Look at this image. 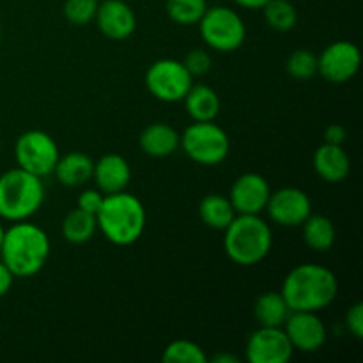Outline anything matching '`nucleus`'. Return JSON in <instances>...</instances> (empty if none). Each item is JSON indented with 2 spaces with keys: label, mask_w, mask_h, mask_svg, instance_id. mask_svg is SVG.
<instances>
[{
  "label": "nucleus",
  "mask_w": 363,
  "mask_h": 363,
  "mask_svg": "<svg viewBox=\"0 0 363 363\" xmlns=\"http://www.w3.org/2000/svg\"><path fill=\"white\" fill-rule=\"evenodd\" d=\"M103 199H105V194H101L98 188L84 190L80 195H78L77 208L84 209V211L91 213V215H96V213L99 211V208H101Z\"/></svg>",
  "instance_id": "nucleus-31"
},
{
  "label": "nucleus",
  "mask_w": 363,
  "mask_h": 363,
  "mask_svg": "<svg viewBox=\"0 0 363 363\" xmlns=\"http://www.w3.org/2000/svg\"><path fill=\"white\" fill-rule=\"evenodd\" d=\"M362 66V53L354 43L335 41L318 55V73L330 84H346Z\"/></svg>",
  "instance_id": "nucleus-10"
},
{
  "label": "nucleus",
  "mask_w": 363,
  "mask_h": 363,
  "mask_svg": "<svg viewBox=\"0 0 363 363\" xmlns=\"http://www.w3.org/2000/svg\"><path fill=\"white\" fill-rule=\"evenodd\" d=\"M181 135L170 124L152 123L140 133V147L151 158H167L179 149Z\"/></svg>",
  "instance_id": "nucleus-18"
},
{
  "label": "nucleus",
  "mask_w": 363,
  "mask_h": 363,
  "mask_svg": "<svg viewBox=\"0 0 363 363\" xmlns=\"http://www.w3.org/2000/svg\"><path fill=\"white\" fill-rule=\"evenodd\" d=\"M98 229L110 243L130 247L137 243L145 229V208L135 195L126 190L105 195L99 211L96 213Z\"/></svg>",
  "instance_id": "nucleus-3"
},
{
  "label": "nucleus",
  "mask_w": 363,
  "mask_h": 363,
  "mask_svg": "<svg viewBox=\"0 0 363 363\" xmlns=\"http://www.w3.org/2000/svg\"><path fill=\"white\" fill-rule=\"evenodd\" d=\"M96 230H98L96 215H91L80 208H74L62 220L64 240L73 245H84L91 241Z\"/></svg>",
  "instance_id": "nucleus-24"
},
{
  "label": "nucleus",
  "mask_w": 363,
  "mask_h": 363,
  "mask_svg": "<svg viewBox=\"0 0 363 363\" xmlns=\"http://www.w3.org/2000/svg\"><path fill=\"white\" fill-rule=\"evenodd\" d=\"M286 71L294 80H311L318 74V55L311 50L300 48L287 57Z\"/></svg>",
  "instance_id": "nucleus-28"
},
{
  "label": "nucleus",
  "mask_w": 363,
  "mask_h": 363,
  "mask_svg": "<svg viewBox=\"0 0 363 363\" xmlns=\"http://www.w3.org/2000/svg\"><path fill=\"white\" fill-rule=\"evenodd\" d=\"M94 20L101 34L112 41H124L137 30L135 11L124 0H101Z\"/></svg>",
  "instance_id": "nucleus-15"
},
{
  "label": "nucleus",
  "mask_w": 363,
  "mask_h": 363,
  "mask_svg": "<svg viewBox=\"0 0 363 363\" xmlns=\"http://www.w3.org/2000/svg\"><path fill=\"white\" fill-rule=\"evenodd\" d=\"M50 257V238L35 223L21 220L13 222L4 233L0 261L14 279H28L45 268Z\"/></svg>",
  "instance_id": "nucleus-2"
},
{
  "label": "nucleus",
  "mask_w": 363,
  "mask_h": 363,
  "mask_svg": "<svg viewBox=\"0 0 363 363\" xmlns=\"http://www.w3.org/2000/svg\"><path fill=\"white\" fill-rule=\"evenodd\" d=\"M301 227H303V241L311 250L328 252L335 243L337 230L328 216L311 215Z\"/></svg>",
  "instance_id": "nucleus-23"
},
{
  "label": "nucleus",
  "mask_w": 363,
  "mask_h": 363,
  "mask_svg": "<svg viewBox=\"0 0 363 363\" xmlns=\"http://www.w3.org/2000/svg\"><path fill=\"white\" fill-rule=\"evenodd\" d=\"M293 344L282 326H259L247 342V360L250 363H287L293 358Z\"/></svg>",
  "instance_id": "nucleus-11"
},
{
  "label": "nucleus",
  "mask_w": 363,
  "mask_h": 363,
  "mask_svg": "<svg viewBox=\"0 0 363 363\" xmlns=\"http://www.w3.org/2000/svg\"><path fill=\"white\" fill-rule=\"evenodd\" d=\"M45 202L43 177L27 170L11 169L0 176V218L7 222L28 220Z\"/></svg>",
  "instance_id": "nucleus-5"
},
{
  "label": "nucleus",
  "mask_w": 363,
  "mask_h": 363,
  "mask_svg": "<svg viewBox=\"0 0 363 363\" xmlns=\"http://www.w3.org/2000/svg\"><path fill=\"white\" fill-rule=\"evenodd\" d=\"M179 147L191 162L199 165L215 167L229 156L230 140L225 130H222L213 121H206V123L194 121L181 133Z\"/></svg>",
  "instance_id": "nucleus-6"
},
{
  "label": "nucleus",
  "mask_w": 363,
  "mask_h": 363,
  "mask_svg": "<svg viewBox=\"0 0 363 363\" xmlns=\"http://www.w3.org/2000/svg\"><path fill=\"white\" fill-rule=\"evenodd\" d=\"M194 85V77L181 60L160 59L145 73V87L156 99L165 103L183 101Z\"/></svg>",
  "instance_id": "nucleus-9"
},
{
  "label": "nucleus",
  "mask_w": 363,
  "mask_h": 363,
  "mask_svg": "<svg viewBox=\"0 0 363 363\" xmlns=\"http://www.w3.org/2000/svg\"><path fill=\"white\" fill-rule=\"evenodd\" d=\"M0 151H2V137H0Z\"/></svg>",
  "instance_id": "nucleus-38"
},
{
  "label": "nucleus",
  "mask_w": 363,
  "mask_h": 363,
  "mask_svg": "<svg viewBox=\"0 0 363 363\" xmlns=\"http://www.w3.org/2000/svg\"><path fill=\"white\" fill-rule=\"evenodd\" d=\"M183 101L188 116L194 121H199V123L215 121L218 117L220 108H222L218 92L206 84L191 85Z\"/></svg>",
  "instance_id": "nucleus-20"
},
{
  "label": "nucleus",
  "mask_w": 363,
  "mask_h": 363,
  "mask_svg": "<svg viewBox=\"0 0 363 363\" xmlns=\"http://www.w3.org/2000/svg\"><path fill=\"white\" fill-rule=\"evenodd\" d=\"M213 363H240V358L234 357V354H216L211 360Z\"/></svg>",
  "instance_id": "nucleus-36"
},
{
  "label": "nucleus",
  "mask_w": 363,
  "mask_h": 363,
  "mask_svg": "<svg viewBox=\"0 0 363 363\" xmlns=\"http://www.w3.org/2000/svg\"><path fill=\"white\" fill-rule=\"evenodd\" d=\"M0 45H2V30H0Z\"/></svg>",
  "instance_id": "nucleus-39"
},
{
  "label": "nucleus",
  "mask_w": 363,
  "mask_h": 363,
  "mask_svg": "<svg viewBox=\"0 0 363 363\" xmlns=\"http://www.w3.org/2000/svg\"><path fill=\"white\" fill-rule=\"evenodd\" d=\"M4 233H6V229L2 227V223H0V248H2V241H4Z\"/></svg>",
  "instance_id": "nucleus-37"
},
{
  "label": "nucleus",
  "mask_w": 363,
  "mask_h": 363,
  "mask_svg": "<svg viewBox=\"0 0 363 363\" xmlns=\"http://www.w3.org/2000/svg\"><path fill=\"white\" fill-rule=\"evenodd\" d=\"M282 328L294 350L301 353H315L326 342V326L318 312L291 311Z\"/></svg>",
  "instance_id": "nucleus-13"
},
{
  "label": "nucleus",
  "mask_w": 363,
  "mask_h": 363,
  "mask_svg": "<svg viewBox=\"0 0 363 363\" xmlns=\"http://www.w3.org/2000/svg\"><path fill=\"white\" fill-rule=\"evenodd\" d=\"M223 233L227 257L240 266L259 264L272 250V229L259 215H236Z\"/></svg>",
  "instance_id": "nucleus-4"
},
{
  "label": "nucleus",
  "mask_w": 363,
  "mask_h": 363,
  "mask_svg": "<svg viewBox=\"0 0 363 363\" xmlns=\"http://www.w3.org/2000/svg\"><path fill=\"white\" fill-rule=\"evenodd\" d=\"M60 152L55 140L46 131L28 130L18 137L14 144L16 165L38 177L53 174Z\"/></svg>",
  "instance_id": "nucleus-8"
},
{
  "label": "nucleus",
  "mask_w": 363,
  "mask_h": 363,
  "mask_svg": "<svg viewBox=\"0 0 363 363\" xmlns=\"http://www.w3.org/2000/svg\"><path fill=\"white\" fill-rule=\"evenodd\" d=\"M269 194H272V188L264 176L247 172L234 181L229 199L238 215H261L268 204Z\"/></svg>",
  "instance_id": "nucleus-14"
},
{
  "label": "nucleus",
  "mask_w": 363,
  "mask_h": 363,
  "mask_svg": "<svg viewBox=\"0 0 363 363\" xmlns=\"http://www.w3.org/2000/svg\"><path fill=\"white\" fill-rule=\"evenodd\" d=\"M92 179L101 194H119L130 184L131 169L126 158L121 155H105L94 163Z\"/></svg>",
  "instance_id": "nucleus-16"
},
{
  "label": "nucleus",
  "mask_w": 363,
  "mask_h": 363,
  "mask_svg": "<svg viewBox=\"0 0 363 363\" xmlns=\"http://www.w3.org/2000/svg\"><path fill=\"white\" fill-rule=\"evenodd\" d=\"M208 7V0H167L165 4L170 20L183 27L197 25Z\"/></svg>",
  "instance_id": "nucleus-26"
},
{
  "label": "nucleus",
  "mask_w": 363,
  "mask_h": 363,
  "mask_svg": "<svg viewBox=\"0 0 363 363\" xmlns=\"http://www.w3.org/2000/svg\"><path fill=\"white\" fill-rule=\"evenodd\" d=\"M94 162L89 155L80 151L67 152L66 156H59L57 165L53 169L57 181L64 186H82L92 179Z\"/></svg>",
  "instance_id": "nucleus-19"
},
{
  "label": "nucleus",
  "mask_w": 363,
  "mask_h": 363,
  "mask_svg": "<svg viewBox=\"0 0 363 363\" xmlns=\"http://www.w3.org/2000/svg\"><path fill=\"white\" fill-rule=\"evenodd\" d=\"M346 326L351 332V335H354L357 339L363 337V303L357 301L353 307H350V311L346 312Z\"/></svg>",
  "instance_id": "nucleus-32"
},
{
  "label": "nucleus",
  "mask_w": 363,
  "mask_h": 363,
  "mask_svg": "<svg viewBox=\"0 0 363 363\" xmlns=\"http://www.w3.org/2000/svg\"><path fill=\"white\" fill-rule=\"evenodd\" d=\"M236 215L230 199L220 194L206 195L199 204V216L202 223L215 230H225Z\"/></svg>",
  "instance_id": "nucleus-21"
},
{
  "label": "nucleus",
  "mask_w": 363,
  "mask_h": 363,
  "mask_svg": "<svg viewBox=\"0 0 363 363\" xmlns=\"http://www.w3.org/2000/svg\"><path fill=\"white\" fill-rule=\"evenodd\" d=\"M162 360L167 363H206L208 357H206L204 350L197 342L179 339L174 340L165 347Z\"/></svg>",
  "instance_id": "nucleus-27"
},
{
  "label": "nucleus",
  "mask_w": 363,
  "mask_h": 363,
  "mask_svg": "<svg viewBox=\"0 0 363 363\" xmlns=\"http://www.w3.org/2000/svg\"><path fill=\"white\" fill-rule=\"evenodd\" d=\"M236 6L245 7V9H262L269 0H233Z\"/></svg>",
  "instance_id": "nucleus-35"
},
{
  "label": "nucleus",
  "mask_w": 363,
  "mask_h": 363,
  "mask_svg": "<svg viewBox=\"0 0 363 363\" xmlns=\"http://www.w3.org/2000/svg\"><path fill=\"white\" fill-rule=\"evenodd\" d=\"M291 311L319 312L335 301L339 280L330 268L314 262L298 264L286 275L280 289Z\"/></svg>",
  "instance_id": "nucleus-1"
},
{
  "label": "nucleus",
  "mask_w": 363,
  "mask_h": 363,
  "mask_svg": "<svg viewBox=\"0 0 363 363\" xmlns=\"http://www.w3.org/2000/svg\"><path fill=\"white\" fill-rule=\"evenodd\" d=\"M183 64L184 67L190 71L191 77H202V74H206L211 69V57H209V53L206 52V50L197 48L191 50V52L184 57Z\"/></svg>",
  "instance_id": "nucleus-30"
},
{
  "label": "nucleus",
  "mask_w": 363,
  "mask_h": 363,
  "mask_svg": "<svg viewBox=\"0 0 363 363\" xmlns=\"http://www.w3.org/2000/svg\"><path fill=\"white\" fill-rule=\"evenodd\" d=\"M291 308L279 291H268L255 300L254 315L259 326H284Z\"/></svg>",
  "instance_id": "nucleus-22"
},
{
  "label": "nucleus",
  "mask_w": 363,
  "mask_h": 363,
  "mask_svg": "<svg viewBox=\"0 0 363 363\" xmlns=\"http://www.w3.org/2000/svg\"><path fill=\"white\" fill-rule=\"evenodd\" d=\"M99 0H66L64 2V16L71 25L84 27L94 21L98 13Z\"/></svg>",
  "instance_id": "nucleus-29"
},
{
  "label": "nucleus",
  "mask_w": 363,
  "mask_h": 363,
  "mask_svg": "<svg viewBox=\"0 0 363 363\" xmlns=\"http://www.w3.org/2000/svg\"><path fill=\"white\" fill-rule=\"evenodd\" d=\"M262 13H264L266 23L273 30L287 32L296 27L298 23V11L289 0H269L262 7Z\"/></svg>",
  "instance_id": "nucleus-25"
},
{
  "label": "nucleus",
  "mask_w": 363,
  "mask_h": 363,
  "mask_svg": "<svg viewBox=\"0 0 363 363\" xmlns=\"http://www.w3.org/2000/svg\"><path fill=\"white\" fill-rule=\"evenodd\" d=\"M197 25L202 41L216 52H236L247 38L243 18L225 6L208 7Z\"/></svg>",
  "instance_id": "nucleus-7"
},
{
  "label": "nucleus",
  "mask_w": 363,
  "mask_h": 363,
  "mask_svg": "<svg viewBox=\"0 0 363 363\" xmlns=\"http://www.w3.org/2000/svg\"><path fill=\"white\" fill-rule=\"evenodd\" d=\"M314 170L326 183H342L351 172L350 155L342 145L323 144L314 152Z\"/></svg>",
  "instance_id": "nucleus-17"
},
{
  "label": "nucleus",
  "mask_w": 363,
  "mask_h": 363,
  "mask_svg": "<svg viewBox=\"0 0 363 363\" xmlns=\"http://www.w3.org/2000/svg\"><path fill=\"white\" fill-rule=\"evenodd\" d=\"M266 211L277 225L301 227L312 215V202L300 188L286 186L269 194Z\"/></svg>",
  "instance_id": "nucleus-12"
},
{
  "label": "nucleus",
  "mask_w": 363,
  "mask_h": 363,
  "mask_svg": "<svg viewBox=\"0 0 363 363\" xmlns=\"http://www.w3.org/2000/svg\"><path fill=\"white\" fill-rule=\"evenodd\" d=\"M346 128L342 124H330L325 130V144L333 145H342L346 142Z\"/></svg>",
  "instance_id": "nucleus-33"
},
{
  "label": "nucleus",
  "mask_w": 363,
  "mask_h": 363,
  "mask_svg": "<svg viewBox=\"0 0 363 363\" xmlns=\"http://www.w3.org/2000/svg\"><path fill=\"white\" fill-rule=\"evenodd\" d=\"M13 280L14 275L7 269V266L0 261V298H4L9 293L11 287H13Z\"/></svg>",
  "instance_id": "nucleus-34"
}]
</instances>
